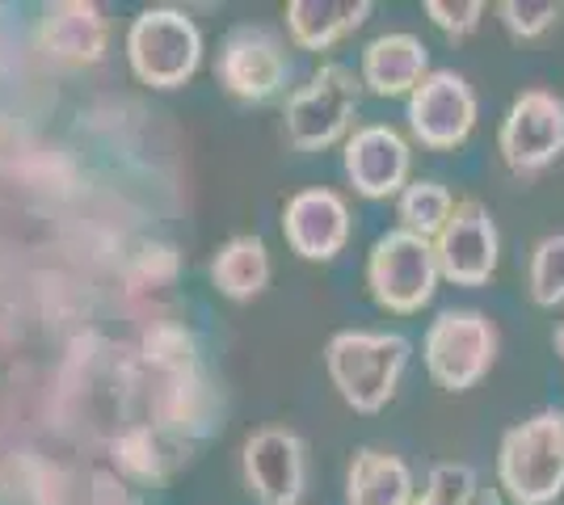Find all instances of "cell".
I'll list each match as a JSON object with an SVG mask.
<instances>
[{"mask_svg":"<svg viewBox=\"0 0 564 505\" xmlns=\"http://www.w3.org/2000/svg\"><path fill=\"white\" fill-rule=\"evenodd\" d=\"M215 287L228 299H253L270 283V253L258 237H236L219 249V257L212 265Z\"/></svg>","mask_w":564,"mask_h":505,"instance_id":"cell-18","label":"cell"},{"mask_svg":"<svg viewBox=\"0 0 564 505\" xmlns=\"http://www.w3.org/2000/svg\"><path fill=\"white\" fill-rule=\"evenodd\" d=\"M282 237L307 262H329L350 241V211L333 190H300L282 211Z\"/></svg>","mask_w":564,"mask_h":505,"instance_id":"cell-12","label":"cell"},{"mask_svg":"<svg viewBox=\"0 0 564 505\" xmlns=\"http://www.w3.org/2000/svg\"><path fill=\"white\" fill-rule=\"evenodd\" d=\"M43 47L72 64H94L106 51V22L94 4L64 0L43 18Z\"/></svg>","mask_w":564,"mask_h":505,"instance_id":"cell-17","label":"cell"},{"mask_svg":"<svg viewBox=\"0 0 564 505\" xmlns=\"http://www.w3.org/2000/svg\"><path fill=\"white\" fill-rule=\"evenodd\" d=\"M527 283H531V299H535L540 308L564 304V232L543 237V241L535 244Z\"/></svg>","mask_w":564,"mask_h":505,"instance_id":"cell-20","label":"cell"},{"mask_svg":"<svg viewBox=\"0 0 564 505\" xmlns=\"http://www.w3.org/2000/svg\"><path fill=\"white\" fill-rule=\"evenodd\" d=\"M497 481L514 505H547L564 493V413L543 409L506 430Z\"/></svg>","mask_w":564,"mask_h":505,"instance_id":"cell-1","label":"cell"},{"mask_svg":"<svg viewBox=\"0 0 564 505\" xmlns=\"http://www.w3.org/2000/svg\"><path fill=\"white\" fill-rule=\"evenodd\" d=\"M497 359V329L485 312L447 308L425 333V366L434 384L447 392L476 387Z\"/></svg>","mask_w":564,"mask_h":505,"instance_id":"cell-4","label":"cell"},{"mask_svg":"<svg viewBox=\"0 0 564 505\" xmlns=\"http://www.w3.org/2000/svg\"><path fill=\"white\" fill-rule=\"evenodd\" d=\"M438 278H443V270H438L434 241H422L404 228L379 237L367 257V283H371L376 304L397 316L422 312L438 290Z\"/></svg>","mask_w":564,"mask_h":505,"instance_id":"cell-3","label":"cell"},{"mask_svg":"<svg viewBox=\"0 0 564 505\" xmlns=\"http://www.w3.org/2000/svg\"><path fill=\"white\" fill-rule=\"evenodd\" d=\"M346 502L350 505H413V472H409V463L400 455H392V451L362 447L350 463Z\"/></svg>","mask_w":564,"mask_h":505,"instance_id":"cell-15","label":"cell"},{"mask_svg":"<svg viewBox=\"0 0 564 505\" xmlns=\"http://www.w3.org/2000/svg\"><path fill=\"white\" fill-rule=\"evenodd\" d=\"M118 459H122V468L135 472V476H161L169 463V455H161V442H156L152 430L127 433L122 447H118Z\"/></svg>","mask_w":564,"mask_h":505,"instance_id":"cell-24","label":"cell"},{"mask_svg":"<svg viewBox=\"0 0 564 505\" xmlns=\"http://www.w3.org/2000/svg\"><path fill=\"white\" fill-rule=\"evenodd\" d=\"M425 13L443 34L468 39L471 30L480 25V18H485V4L480 0H425Z\"/></svg>","mask_w":564,"mask_h":505,"instance_id":"cell-23","label":"cell"},{"mask_svg":"<svg viewBox=\"0 0 564 505\" xmlns=\"http://www.w3.org/2000/svg\"><path fill=\"white\" fill-rule=\"evenodd\" d=\"M430 76V51L417 34H383L362 51V85L376 97H413Z\"/></svg>","mask_w":564,"mask_h":505,"instance_id":"cell-14","label":"cell"},{"mask_svg":"<svg viewBox=\"0 0 564 505\" xmlns=\"http://www.w3.org/2000/svg\"><path fill=\"white\" fill-rule=\"evenodd\" d=\"M438 270L455 287H485L497 270V223L480 198H459L455 216L434 241Z\"/></svg>","mask_w":564,"mask_h":505,"instance_id":"cell-9","label":"cell"},{"mask_svg":"<svg viewBox=\"0 0 564 505\" xmlns=\"http://www.w3.org/2000/svg\"><path fill=\"white\" fill-rule=\"evenodd\" d=\"M219 80L228 85V94L245 101H265L279 94V85L286 80V55H282L279 34H270L265 25L232 30L219 51Z\"/></svg>","mask_w":564,"mask_h":505,"instance_id":"cell-10","label":"cell"},{"mask_svg":"<svg viewBox=\"0 0 564 505\" xmlns=\"http://www.w3.org/2000/svg\"><path fill=\"white\" fill-rule=\"evenodd\" d=\"M358 97H362V76H354L346 64H325L286 106L291 144L304 152L337 144L358 110Z\"/></svg>","mask_w":564,"mask_h":505,"instance_id":"cell-6","label":"cell"},{"mask_svg":"<svg viewBox=\"0 0 564 505\" xmlns=\"http://www.w3.org/2000/svg\"><path fill=\"white\" fill-rule=\"evenodd\" d=\"M329 380L354 413H379L409 366V341L400 333H337L325 345Z\"/></svg>","mask_w":564,"mask_h":505,"instance_id":"cell-2","label":"cell"},{"mask_svg":"<svg viewBox=\"0 0 564 505\" xmlns=\"http://www.w3.org/2000/svg\"><path fill=\"white\" fill-rule=\"evenodd\" d=\"M497 13H501V25L514 39H540L543 30L561 22L564 9L552 0H506V4H497Z\"/></svg>","mask_w":564,"mask_h":505,"instance_id":"cell-22","label":"cell"},{"mask_svg":"<svg viewBox=\"0 0 564 505\" xmlns=\"http://www.w3.org/2000/svg\"><path fill=\"white\" fill-rule=\"evenodd\" d=\"M127 55H131V68L140 80L156 85V89H173V85H186L194 76L198 55H203V39L186 13L148 9L131 22Z\"/></svg>","mask_w":564,"mask_h":505,"instance_id":"cell-5","label":"cell"},{"mask_svg":"<svg viewBox=\"0 0 564 505\" xmlns=\"http://www.w3.org/2000/svg\"><path fill=\"white\" fill-rule=\"evenodd\" d=\"M397 211H400L404 232H413V237H422V241H438L443 228L451 223V216H455V198H451V190L438 186V182H413V186L400 190Z\"/></svg>","mask_w":564,"mask_h":505,"instance_id":"cell-19","label":"cell"},{"mask_svg":"<svg viewBox=\"0 0 564 505\" xmlns=\"http://www.w3.org/2000/svg\"><path fill=\"white\" fill-rule=\"evenodd\" d=\"M409 127L413 140L434 152H451L471 135L476 127V94L459 73L438 68L409 97Z\"/></svg>","mask_w":564,"mask_h":505,"instance_id":"cell-8","label":"cell"},{"mask_svg":"<svg viewBox=\"0 0 564 505\" xmlns=\"http://www.w3.org/2000/svg\"><path fill=\"white\" fill-rule=\"evenodd\" d=\"M413 505H476V472L468 463H438Z\"/></svg>","mask_w":564,"mask_h":505,"instance_id":"cell-21","label":"cell"},{"mask_svg":"<svg viewBox=\"0 0 564 505\" xmlns=\"http://www.w3.org/2000/svg\"><path fill=\"white\" fill-rule=\"evenodd\" d=\"M367 18H371L367 0H291L286 4V30L307 51L333 47L337 39H346Z\"/></svg>","mask_w":564,"mask_h":505,"instance_id":"cell-16","label":"cell"},{"mask_svg":"<svg viewBox=\"0 0 564 505\" xmlns=\"http://www.w3.org/2000/svg\"><path fill=\"white\" fill-rule=\"evenodd\" d=\"M245 476L261 505H295L304 497V442L282 426H265L245 442Z\"/></svg>","mask_w":564,"mask_h":505,"instance_id":"cell-11","label":"cell"},{"mask_svg":"<svg viewBox=\"0 0 564 505\" xmlns=\"http://www.w3.org/2000/svg\"><path fill=\"white\" fill-rule=\"evenodd\" d=\"M556 354L564 359V320H561V329H556Z\"/></svg>","mask_w":564,"mask_h":505,"instance_id":"cell-25","label":"cell"},{"mask_svg":"<svg viewBox=\"0 0 564 505\" xmlns=\"http://www.w3.org/2000/svg\"><path fill=\"white\" fill-rule=\"evenodd\" d=\"M346 177L362 198H392L409 182V144L392 127H358L346 140Z\"/></svg>","mask_w":564,"mask_h":505,"instance_id":"cell-13","label":"cell"},{"mask_svg":"<svg viewBox=\"0 0 564 505\" xmlns=\"http://www.w3.org/2000/svg\"><path fill=\"white\" fill-rule=\"evenodd\" d=\"M497 147L514 173H540L564 152V101L547 89H527L514 97L501 122Z\"/></svg>","mask_w":564,"mask_h":505,"instance_id":"cell-7","label":"cell"},{"mask_svg":"<svg viewBox=\"0 0 564 505\" xmlns=\"http://www.w3.org/2000/svg\"><path fill=\"white\" fill-rule=\"evenodd\" d=\"M127 505H131V502H127Z\"/></svg>","mask_w":564,"mask_h":505,"instance_id":"cell-26","label":"cell"}]
</instances>
